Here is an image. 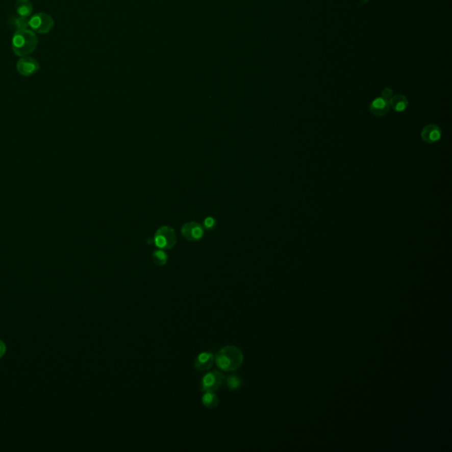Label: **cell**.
Segmentation results:
<instances>
[{
    "label": "cell",
    "instance_id": "obj_9",
    "mask_svg": "<svg viewBox=\"0 0 452 452\" xmlns=\"http://www.w3.org/2000/svg\"><path fill=\"white\" fill-rule=\"evenodd\" d=\"M215 362V356L210 351H204L198 355L194 361V367L197 370H209L213 366Z\"/></svg>",
    "mask_w": 452,
    "mask_h": 452
},
{
    "label": "cell",
    "instance_id": "obj_8",
    "mask_svg": "<svg viewBox=\"0 0 452 452\" xmlns=\"http://www.w3.org/2000/svg\"><path fill=\"white\" fill-rule=\"evenodd\" d=\"M420 136L425 142L429 143V144H433L441 139L442 131H441L439 127H437L436 124H428L423 128Z\"/></svg>",
    "mask_w": 452,
    "mask_h": 452
},
{
    "label": "cell",
    "instance_id": "obj_18",
    "mask_svg": "<svg viewBox=\"0 0 452 452\" xmlns=\"http://www.w3.org/2000/svg\"><path fill=\"white\" fill-rule=\"evenodd\" d=\"M215 223H216V221H215L212 217H208V218L204 221V226L206 227L207 229H211V228L215 225Z\"/></svg>",
    "mask_w": 452,
    "mask_h": 452
},
{
    "label": "cell",
    "instance_id": "obj_10",
    "mask_svg": "<svg viewBox=\"0 0 452 452\" xmlns=\"http://www.w3.org/2000/svg\"><path fill=\"white\" fill-rule=\"evenodd\" d=\"M390 109L389 100L384 97H378L371 103L370 112L376 117H384L389 112Z\"/></svg>",
    "mask_w": 452,
    "mask_h": 452
},
{
    "label": "cell",
    "instance_id": "obj_2",
    "mask_svg": "<svg viewBox=\"0 0 452 452\" xmlns=\"http://www.w3.org/2000/svg\"><path fill=\"white\" fill-rule=\"evenodd\" d=\"M242 351L234 345H227L220 349L215 356L216 366L225 372L238 369L243 363Z\"/></svg>",
    "mask_w": 452,
    "mask_h": 452
},
{
    "label": "cell",
    "instance_id": "obj_15",
    "mask_svg": "<svg viewBox=\"0 0 452 452\" xmlns=\"http://www.w3.org/2000/svg\"><path fill=\"white\" fill-rule=\"evenodd\" d=\"M227 387L231 390H239V387L241 386V379L236 374H231L226 379Z\"/></svg>",
    "mask_w": 452,
    "mask_h": 452
},
{
    "label": "cell",
    "instance_id": "obj_17",
    "mask_svg": "<svg viewBox=\"0 0 452 452\" xmlns=\"http://www.w3.org/2000/svg\"><path fill=\"white\" fill-rule=\"evenodd\" d=\"M392 95H393V91L390 88H385L382 91V97H384V98L387 99V100H390L392 97Z\"/></svg>",
    "mask_w": 452,
    "mask_h": 452
},
{
    "label": "cell",
    "instance_id": "obj_3",
    "mask_svg": "<svg viewBox=\"0 0 452 452\" xmlns=\"http://www.w3.org/2000/svg\"><path fill=\"white\" fill-rule=\"evenodd\" d=\"M53 27L54 20L53 17L47 13H37L30 19V28L35 33H49Z\"/></svg>",
    "mask_w": 452,
    "mask_h": 452
},
{
    "label": "cell",
    "instance_id": "obj_11",
    "mask_svg": "<svg viewBox=\"0 0 452 452\" xmlns=\"http://www.w3.org/2000/svg\"><path fill=\"white\" fill-rule=\"evenodd\" d=\"M390 107L396 112H401L406 111L408 108L409 102L407 97L403 95H392V97L389 100Z\"/></svg>",
    "mask_w": 452,
    "mask_h": 452
},
{
    "label": "cell",
    "instance_id": "obj_6",
    "mask_svg": "<svg viewBox=\"0 0 452 452\" xmlns=\"http://www.w3.org/2000/svg\"><path fill=\"white\" fill-rule=\"evenodd\" d=\"M17 71L23 76L30 77L39 71L40 65L38 61L34 58L26 56L21 57L17 62Z\"/></svg>",
    "mask_w": 452,
    "mask_h": 452
},
{
    "label": "cell",
    "instance_id": "obj_13",
    "mask_svg": "<svg viewBox=\"0 0 452 452\" xmlns=\"http://www.w3.org/2000/svg\"><path fill=\"white\" fill-rule=\"evenodd\" d=\"M202 401H203L204 406L210 409H213L215 407H217V405L219 403L218 397L212 391L205 392V394L203 396Z\"/></svg>",
    "mask_w": 452,
    "mask_h": 452
},
{
    "label": "cell",
    "instance_id": "obj_12",
    "mask_svg": "<svg viewBox=\"0 0 452 452\" xmlns=\"http://www.w3.org/2000/svg\"><path fill=\"white\" fill-rule=\"evenodd\" d=\"M15 8L19 16L29 18L33 13V6L30 0H17Z\"/></svg>",
    "mask_w": 452,
    "mask_h": 452
},
{
    "label": "cell",
    "instance_id": "obj_19",
    "mask_svg": "<svg viewBox=\"0 0 452 452\" xmlns=\"http://www.w3.org/2000/svg\"><path fill=\"white\" fill-rule=\"evenodd\" d=\"M6 351H7V346H6V344H5L3 341L0 340V359L3 357L5 354H6Z\"/></svg>",
    "mask_w": 452,
    "mask_h": 452
},
{
    "label": "cell",
    "instance_id": "obj_16",
    "mask_svg": "<svg viewBox=\"0 0 452 452\" xmlns=\"http://www.w3.org/2000/svg\"><path fill=\"white\" fill-rule=\"evenodd\" d=\"M14 26L16 27L17 30H29L30 28V20L26 17L19 16L14 19L13 21Z\"/></svg>",
    "mask_w": 452,
    "mask_h": 452
},
{
    "label": "cell",
    "instance_id": "obj_7",
    "mask_svg": "<svg viewBox=\"0 0 452 452\" xmlns=\"http://www.w3.org/2000/svg\"><path fill=\"white\" fill-rule=\"evenodd\" d=\"M181 233L185 239L190 241H196L202 239L204 236V229L199 223H186L181 229Z\"/></svg>",
    "mask_w": 452,
    "mask_h": 452
},
{
    "label": "cell",
    "instance_id": "obj_4",
    "mask_svg": "<svg viewBox=\"0 0 452 452\" xmlns=\"http://www.w3.org/2000/svg\"><path fill=\"white\" fill-rule=\"evenodd\" d=\"M176 233L169 226H163L155 235L156 246L161 249H170L176 244Z\"/></svg>",
    "mask_w": 452,
    "mask_h": 452
},
{
    "label": "cell",
    "instance_id": "obj_5",
    "mask_svg": "<svg viewBox=\"0 0 452 452\" xmlns=\"http://www.w3.org/2000/svg\"><path fill=\"white\" fill-rule=\"evenodd\" d=\"M224 376L223 373L218 371H211L207 373L203 379L200 384V389L204 392L208 391H216L219 389L220 386L223 384Z\"/></svg>",
    "mask_w": 452,
    "mask_h": 452
},
{
    "label": "cell",
    "instance_id": "obj_14",
    "mask_svg": "<svg viewBox=\"0 0 452 452\" xmlns=\"http://www.w3.org/2000/svg\"><path fill=\"white\" fill-rule=\"evenodd\" d=\"M152 258L156 264L159 266H164L167 263L168 256L164 250H157L153 253Z\"/></svg>",
    "mask_w": 452,
    "mask_h": 452
},
{
    "label": "cell",
    "instance_id": "obj_1",
    "mask_svg": "<svg viewBox=\"0 0 452 452\" xmlns=\"http://www.w3.org/2000/svg\"><path fill=\"white\" fill-rule=\"evenodd\" d=\"M38 38L31 30H16L12 39V49L16 56L26 57L34 53Z\"/></svg>",
    "mask_w": 452,
    "mask_h": 452
}]
</instances>
